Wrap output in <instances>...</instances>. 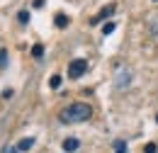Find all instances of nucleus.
<instances>
[{"label":"nucleus","mask_w":158,"mask_h":153,"mask_svg":"<svg viewBox=\"0 0 158 153\" xmlns=\"http://www.w3.org/2000/svg\"><path fill=\"white\" fill-rule=\"evenodd\" d=\"M131 80V73H119V80H117V88H124L127 83Z\"/></svg>","instance_id":"nucleus-8"},{"label":"nucleus","mask_w":158,"mask_h":153,"mask_svg":"<svg viewBox=\"0 0 158 153\" xmlns=\"http://www.w3.org/2000/svg\"><path fill=\"white\" fill-rule=\"evenodd\" d=\"M127 151V143L124 141H114V153H124Z\"/></svg>","instance_id":"nucleus-11"},{"label":"nucleus","mask_w":158,"mask_h":153,"mask_svg":"<svg viewBox=\"0 0 158 153\" xmlns=\"http://www.w3.org/2000/svg\"><path fill=\"white\" fill-rule=\"evenodd\" d=\"M85 71H88V61L85 58H73L68 63V78H80V76H85Z\"/></svg>","instance_id":"nucleus-2"},{"label":"nucleus","mask_w":158,"mask_h":153,"mask_svg":"<svg viewBox=\"0 0 158 153\" xmlns=\"http://www.w3.org/2000/svg\"><path fill=\"white\" fill-rule=\"evenodd\" d=\"M148 34L158 41V12H153V15L148 17Z\"/></svg>","instance_id":"nucleus-4"},{"label":"nucleus","mask_w":158,"mask_h":153,"mask_svg":"<svg viewBox=\"0 0 158 153\" xmlns=\"http://www.w3.org/2000/svg\"><path fill=\"white\" fill-rule=\"evenodd\" d=\"M2 153H15V148H12V146H7V148H5Z\"/></svg>","instance_id":"nucleus-17"},{"label":"nucleus","mask_w":158,"mask_h":153,"mask_svg":"<svg viewBox=\"0 0 158 153\" xmlns=\"http://www.w3.org/2000/svg\"><path fill=\"white\" fill-rule=\"evenodd\" d=\"M153 2H158V0H153Z\"/></svg>","instance_id":"nucleus-19"},{"label":"nucleus","mask_w":158,"mask_h":153,"mask_svg":"<svg viewBox=\"0 0 158 153\" xmlns=\"http://www.w3.org/2000/svg\"><path fill=\"white\" fill-rule=\"evenodd\" d=\"M112 12H114V5H107V7H102V10H100L98 15H95V17L90 19V24H100V22H102L105 17H110Z\"/></svg>","instance_id":"nucleus-3"},{"label":"nucleus","mask_w":158,"mask_h":153,"mask_svg":"<svg viewBox=\"0 0 158 153\" xmlns=\"http://www.w3.org/2000/svg\"><path fill=\"white\" fill-rule=\"evenodd\" d=\"M143 153H156V143H146V148H143Z\"/></svg>","instance_id":"nucleus-15"},{"label":"nucleus","mask_w":158,"mask_h":153,"mask_svg":"<svg viewBox=\"0 0 158 153\" xmlns=\"http://www.w3.org/2000/svg\"><path fill=\"white\" fill-rule=\"evenodd\" d=\"M17 19H20L22 24H27V22H29V12H27V10H20V15H17Z\"/></svg>","instance_id":"nucleus-12"},{"label":"nucleus","mask_w":158,"mask_h":153,"mask_svg":"<svg viewBox=\"0 0 158 153\" xmlns=\"http://www.w3.org/2000/svg\"><path fill=\"white\" fill-rule=\"evenodd\" d=\"M49 85H51V88H59V85H61V76H51Z\"/></svg>","instance_id":"nucleus-14"},{"label":"nucleus","mask_w":158,"mask_h":153,"mask_svg":"<svg viewBox=\"0 0 158 153\" xmlns=\"http://www.w3.org/2000/svg\"><path fill=\"white\" fill-rule=\"evenodd\" d=\"M44 5V0H34V7H41Z\"/></svg>","instance_id":"nucleus-16"},{"label":"nucleus","mask_w":158,"mask_h":153,"mask_svg":"<svg viewBox=\"0 0 158 153\" xmlns=\"http://www.w3.org/2000/svg\"><path fill=\"white\" fill-rule=\"evenodd\" d=\"M78 139H66L63 141V151H68V153H73V151H78Z\"/></svg>","instance_id":"nucleus-5"},{"label":"nucleus","mask_w":158,"mask_h":153,"mask_svg":"<svg viewBox=\"0 0 158 153\" xmlns=\"http://www.w3.org/2000/svg\"><path fill=\"white\" fill-rule=\"evenodd\" d=\"M5 66H7V51L0 49V68H5Z\"/></svg>","instance_id":"nucleus-13"},{"label":"nucleus","mask_w":158,"mask_h":153,"mask_svg":"<svg viewBox=\"0 0 158 153\" xmlns=\"http://www.w3.org/2000/svg\"><path fill=\"white\" fill-rule=\"evenodd\" d=\"M32 56H34V58H41V56H44V46H41V44L32 46Z\"/></svg>","instance_id":"nucleus-9"},{"label":"nucleus","mask_w":158,"mask_h":153,"mask_svg":"<svg viewBox=\"0 0 158 153\" xmlns=\"http://www.w3.org/2000/svg\"><path fill=\"white\" fill-rule=\"evenodd\" d=\"M114 32V22H107V24H102V34H112Z\"/></svg>","instance_id":"nucleus-10"},{"label":"nucleus","mask_w":158,"mask_h":153,"mask_svg":"<svg viewBox=\"0 0 158 153\" xmlns=\"http://www.w3.org/2000/svg\"><path fill=\"white\" fill-rule=\"evenodd\" d=\"M90 117H93V107L88 102H73V105L61 110L59 119L63 124H80V122H88Z\"/></svg>","instance_id":"nucleus-1"},{"label":"nucleus","mask_w":158,"mask_h":153,"mask_svg":"<svg viewBox=\"0 0 158 153\" xmlns=\"http://www.w3.org/2000/svg\"><path fill=\"white\" fill-rule=\"evenodd\" d=\"M156 122H158V114H156Z\"/></svg>","instance_id":"nucleus-18"},{"label":"nucleus","mask_w":158,"mask_h":153,"mask_svg":"<svg viewBox=\"0 0 158 153\" xmlns=\"http://www.w3.org/2000/svg\"><path fill=\"white\" fill-rule=\"evenodd\" d=\"M54 22H56V27H59V29H63V27H68V17H66L63 12H59V15L54 17Z\"/></svg>","instance_id":"nucleus-6"},{"label":"nucleus","mask_w":158,"mask_h":153,"mask_svg":"<svg viewBox=\"0 0 158 153\" xmlns=\"http://www.w3.org/2000/svg\"><path fill=\"white\" fill-rule=\"evenodd\" d=\"M32 146H34V139H22L20 143H17V148H20V151H29Z\"/></svg>","instance_id":"nucleus-7"}]
</instances>
